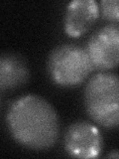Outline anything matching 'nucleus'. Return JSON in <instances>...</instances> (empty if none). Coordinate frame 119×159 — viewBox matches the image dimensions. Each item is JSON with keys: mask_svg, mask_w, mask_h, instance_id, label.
Returning a JSON list of instances; mask_svg holds the SVG:
<instances>
[{"mask_svg": "<svg viewBox=\"0 0 119 159\" xmlns=\"http://www.w3.org/2000/svg\"><path fill=\"white\" fill-rule=\"evenodd\" d=\"M6 121L15 140L33 150H46L54 146L60 135L56 111L46 99L36 94H27L14 102L7 112Z\"/></svg>", "mask_w": 119, "mask_h": 159, "instance_id": "obj_1", "label": "nucleus"}, {"mask_svg": "<svg viewBox=\"0 0 119 159\" xmlns=\"http://www.w3.org/2000/svg\"><path fill=\"white\" fill-rule=\"evenodd\" d=\"M84 108L93 121L105 128L119 126V76L98 73L87 82L83 93Z\"/></svg>", "mask_w": 119, "mask_h": 159, "instance_id": "obj_2", "label": "nucleus"}, {"mask_svg": "<svg viewBox=\"0 0 119 159\" xmlns=\"http://www.w3.org/2000/svg\"><path fill=\"white\" fill-rule=\"evenodd\" d=\"M107 157H111V158H119V152L117 151H112L107 155Z\"/></svg>", "mask_w": 119, "mask_h": 159, "instance_id": "obj_9", "label": "nucleus"}, {"mask_svg": "<svg viewBox=\"0 0 119 159\" xmlns=\"http://www.w3.org/2000/svg\"><path fill=\"white\" fill-rule=\"evenodd\" d=\"M64 143L68 155L77 158H94L101 151L102 137L95 125L79 120L68 126Z\"/></svg>", "mask_w": 119, "mask_h": 159, "instance_id": "obj_5", "label": "nucleus"}, {"mask_svg": "<svg viewBox=\"0 0 119 159\" xmlns=\"http://www.w3.org/2000/svg\"><path fill=\"white\" fill-rule=\"evenodd\" d=\"M93 69L86 49L77 44H62L49 55L48 72L58 86H78L86 81Z\"/></svg>", "mask_w": 119, "mask_h": 159, "instance_id": "obj_3", "label": "nucleus"}, {"mask_svg": "<svg viewBox=\"0 0 119 159\" xmlns=\"http://www.w3.org/2000/svg\"><path fill=\"white\" fill-rule=\"evenodd\" d=\"M100 10L104 19L112 24L119 25V0H102Z\"/></svg>", "mask_w": 119, "mask_h": 159, "instance_id": "obj_8", "label": "nucleus"}, {"mask_svg": "<svg viewBox=\"0 0 119 159\" xmlns=\"http://www.w3.org/2000/svg\"><path fill=\"white\" fill-rule=\"evenodd\" d=\"M98 16V4L93 0L69 2L64 14V31L73 38L82 36L93 26Z\"/></svg>", "mask_w": 119, "mask_h": 159, "instance_id": "obj_6", "label": "nucleus"}, {"mask_svg": "<svg viewBox=\"0 0 119 159\" xmlns=\"http://www.w3.org/2000/svg\"><path fill=\"white\" fill-rule=\"evenodd\" d=\"M86 51L95 69L108 71L119 66V25L109 23L88 39Z\"/></svg>", "mask_w": 119, "mask_h": 159, "instance_id": "obj_4", "label": "nucleus"}, {"mask_svg": "<svg viewBox=\"0 0 119 159\" xmlns=\"http://www.w3.org/2000/svg\"><path fill=\"white\" fill-rule=\"evenodd\" d=\"M29 80V69L24 58L15 53H4L0 58V89L12 91Z\"/></svg>", "mask_w": 119, "mask_h": 159, "instance_id": "obj_7", "label": "nucleus"}]
</instances>
